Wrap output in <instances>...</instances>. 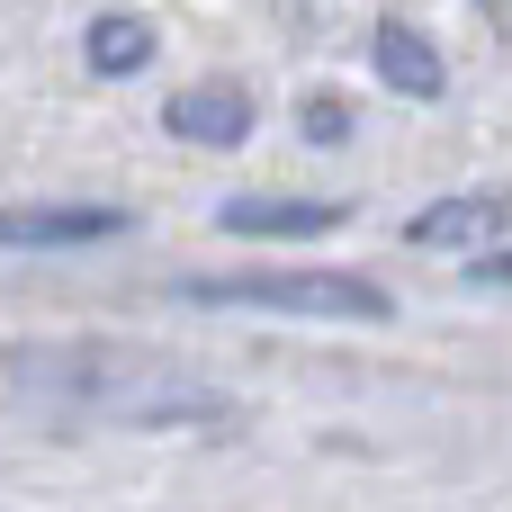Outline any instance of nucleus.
<instances>
[{
    "instance_id": "7ed1b4c3",
    "label": "nucleus",
    "mask_w": 512,
    "mask_h": 512,
    "mask_svg": "<svg viewBox=\"0 0 512 512\" xmlns=\"http://www.w3.org/2000/svg\"><path fill=\"white\" fill-rule=\"evenodd\" d=\"M504 216H512V198H495V189H468V198L423 207V216L405 225V243H414V252H495Z\"/></svg>"
},
{
    "instance_id": "9d476101",
    "label": "nucleus",
    "mask_w": 512,
    "mask_h": 512,
    "mask_svg": "<svg viewBox=\"0 0 512 512\" xmlns=\"http://www.w3.org/2000/svg\"><path fill=\"white\" fill-rule=\"evenodd\" d=\"M468 279H477V288H512V252H486V261H468Z\"/></svg>"
},
{
    "instance_id": "423d86ee",
    "label": "nucleus",
    "mask_w": 512,
    "mask_h": 512,
    "mask_svg": "<svg viewBox=\"0 0 512 512\" xmlns=\"http://www.w3.org/2000/svg\"><path fill=\"white\" fill-rule=\"evenodd\" d=\"M108 234H126L117 207H18L9 216V243L18 252H36V243H108Z\"/></svg>"
},
{
    "instance_id": "6e6552de",
    "label": "nucleus",
    "mask_w": 512,
    "mask_h": 512,
    "mask_svg": "<svg viewBox=\"0 0 512 512\" xmlns=\"http://www.w3.org/2000/svg\"><path fill=\"white\" fill-rule=\"evenodd\" d=\"M378 72H387L396 90H414V99H432V90H441V54H432L414 27H378Z\"/></svg>"
},
{
    "instance_id": "f03ea898",
    "label": "nucleus",
    "mask_w": 512,
    "mask_h": 512,
    "mask_svg": "<svg viewBox=\"0 0 512 512\" xmlns=\"http://www.w3.org/2000/svg\"><path fill=\"white\" fill-rule=\"evenodd\" d=\"M180 306H252V315H306V324H387L396 297L351 270H207L180 279Z\"/></svg>"
},
{
    "instance_id": "39448f33",
    "label": "nucleus",
    "mask_w": 512,
    "mask_h": 512,
    "mask_svg": "<svg viewBox=\"0 0 512 512\" xmlns=\"http://www.w3.org/2000/svg\"><path fill=\"white\" fill-rule=\"evenodd\" d=\"M171 135L180 144H243L252 135V99L234 81H198V90L171 99Z\"/></svg>"
},
{
    "instance_id": "f257e3e1",
    "label": "nucleus",
    "mask_w": 512,
    "mask_h": 512,
    "mask_svg": "<svg viewBox=\"0 0 512 512\" xmlns=\"http://www.w3.org/2000/svg\"><path fill=\"white\" fill-rule=\"evenodd\" d=\"M18 396H54L108 423H225V396L162 351H18Z\"/></svg>"
},
{
    "instance_id": "1a4fd4ad",
    "label": "nucleus",
    "mask_w": 512,
    "mask_h": 512,
    "mask_svg": "<svg viewBox=\"0 0 512 512\" xmlns=\"http://www.w3.org/2000/svg\"><path fill=\"white\" fill-rule=\"evenodd\" d=\"M306 135L333 144V135H342V99H306Z\"/></svg>"
},
{
    "instance_id": "20e7f679",
    "label": "nucleus",
    "mask_w": 512,
    "mask_h": 512,
    "mask_svg": "<svg viewBox=\"0 0 512 512\" xmlns=\"http://www.w3.org/2000/svg\"><path fill=\"white\" fill-rule=\"evenodd\" d=\"M342 207L333 198H234L225 207V234H252V243H306V234H333Z\"/></svg>"
},
{
    "instance_id": "0eeeda50",
    "label": "nucleus",
    "mask_w": 512,
    "mask_h": 512,
    "mask_svg": "<svg viewBox=\"0 0 512 512\" xmlns=\"http://www.w3.org/2000/svg\"><path fill=\"white\" fill-rule=\"evenodd\" d=\"M81 54H90V72H144V63H153V27L126 18V9H108V18H90Z\"/></svg>"
}]
</instances>
